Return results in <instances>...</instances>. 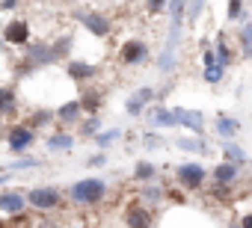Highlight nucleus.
Instances as JSON below:
<instances>
[{
    "instance_id": "29",
    "label": "nucleus",
    "mask_w": 252,
    "mask_h": 228,
    "mask_svg": "<svg viewBox=\"0 0 252 228\" xmlns=\"http://www.w3.org/2000/svg\"><path fill=\"white\" fill-rule=\"evenodd\" d=\"M175 62H178V51L163 48V54L158 57V71H160V74H169V71L175 68Z\"/></svg>"
},
{
    "instance_id": "3",
    "label": "nucleus",
    "mask_w": 252,
    "mask_h": 228,
    "mask_svg": "<svg viewBox=\"0 0 252 228\" xmlns=\"http://www.w3.org/2000/svg\"><path fill=\"white\" fill-rule=\"evenodd\" d=\"M27 199V207H36V210H60L63 207V193L57 187H33L24 193Z\"/></svg>"
},
{
    "instance_id": "19",
    "label": "nucleus",
    "mask_w": 252,
    "mask_h": 228,
    "mask_svg": "<svg viewBox=\"0 0 252 228\" xmlns=\"http://www.w3.org/2000/svg\"><path fill=\"white\" fill-rule=\"evenodd\" d=\"M45 145H48V151H71V148H74V137L57 131V134H51V137L45 140Z\"/></svg>"
},
{
    "instance_id": "25",
    "label": "nucleus",
    "mask_w": 252,
    "mask_h": 228,
    "mask_svg": "<svg viewBox=\"0 0 252 228\" xmlns=\"http://www.w3.org/2000/svg\"><path fill=\"white\" fill-rule=\"evenodd\" d=\"M175 145H178L181 151H187V154H190V151H193V154H205V151H208V145H205L202 137H178Z\"/></svg>"
},
{
    "instance_id": "24",
    "label": "nucleus",
    "mask_w": 252,
    "mask_h": 228,
    "mask_svg": "<svg viewBox=\"0 0 252 228\" xmlns=\"http://www.w3.org/2000/svg\"><path fill=\"white\" fill-rule=\"evenodd\" d=\"M187 12V0H166V15H169V27H181Z\"/></svg>"
},
{
    "instance_id": "36",
    "label": "nucleus",
    "mask_w": 252,
    "mask_h": 228,
    "mask_svg": "<svg viewBox=\"0 0 252 228\" xmlns=\"http://www.w3.org/2000/svg\"><path fill=\"white\" fill-rule=\"evenodd\" d=\"M143 145H149V148H158V145H163V140H160L155 131H146V134H143Z\"/></svg>"
},
{
    "instance_id": "8",
    "label": "nucleus",
    "mask_w": 252,
    "mask_h": 228,
    "mask_svg": "<svg viewBox=\"0 0 252 228\" xmlns=\"http://www.w3.org/2000/svg\"><path fill=\"white\" fill-rule=\"evenodd\" d=\"M155 95H158V92H155V86H149V83H146V86H140V89H137V92H134V95H131L128 101H125V113H128L131 119L143 116V113H146V110L152 107Z\"/></svg>"
},
{
    "instance_id": "33",
    "label": "nucleus",
    "mask_w": 252,
    "mask_h": 228,
    "mask_svg": "<svg viewBox=\"0 0 252 228\" xmlns=\"http://www.w3.org/2000/svg\"><path fill=\"white\" fill-rule=\"evenodd\" d=\"M205 3H208V0H187V12H184V18H187L190 24H193V21H199V15H202Z\"/></svg>"
},
{
    "instance_id": "6",
    "label": "nucleus",
    "mask_w": 252,
    "mask_h": 228,
    "mask_svg": "<svg viewBox=\"0 0 252 228\" xmlns=\"http://www.w3.org/2000/svg\"><path fill=\"white\" fill-rule=\"evenodd\" d=\"M205 178H208V172H205L202 163H181L175 169V181L184 190H202L205 187Z\"/></svg>"
},
{
    "instance_id": "11",
    "label": "nucleus",
    "mask_w": 252,
    "mask_h": 228,
    "mask_svg": "<svg viewBox=\"0 0 252 228\" xmlns=\"http://www.w3.org/2000/svg\"><path fill=\"white\" fill-rule=\"evenodd\" d=\"M27 210V199L21 190H0V213L3 216H18Z\"/></svg>"
},
{
    "instance_id": "37",
    "label": "nucleus",
    "mask_w": 252,
    "mask_h": 228,
    "mask_svg": "<svg viewBox=\"0 0 252 228\" xmlns=\"http://www.w3.org/2000/svg\"><path fill=\"white\" fill-rule=\"evenodd\" d=\"M146 9H149L152 15H158V12L166 9V0H146Z\"/></svg>"
},
{
    "instance_id": "30",
    "label": "nucleus",
    "mask_w": 252,
    "mask_h": 228,
    "mask_svg": "<svg viewBox=\"0 0 252 228\" xmlns=\"http://www.w3.org/2000/svg\"><path fill=\"white\" fill-rule=\"evenodd\" d=\"M92 140L98 142V148H110L116 140H122V131H119V128H110V131H101V134H95Z\"/></svg>"
},
{
    "instance_id": "7",
    "label": "nucleus",
    "mask_w": 252,
    "mask_h": 228,
    "mask_svg": "<svg viewBox=\"0 0 252 228\" xmlns=\"http://www.w3.org/2000/svg\"><path fill=\"white\" fill-rule=\"evenodd\" d=\"M74 18H77L95 39H107L110 30H113V24H110L101 12H92V9H80V12H74Z\"/></svg>"
},
{
    "instance_id": "5",
    "label": "nucleus",
    "mask_w": 252,
    "mask_h": 228,
    "mask_svg": "<svg viewBox=\"0 0 252 228\" xmlns=\"http://www.w3.org/2000/svg\"><path fill=\"white\" fill-rule=\"evenodd\" d=\"M21 59H24L27 71H33V68H39V65H54V62H57V57H54V51H51L48 42H27Z\"/></svg>"
},
{
    "instance_id": "41",
    "label": "nucleus",
    "mask_w": 252,
    "mask_h": 228,
    "mask_svg": "<svg viewBox=\"0 0 252 228\" xmlns=\"http://www.w3.org/2000/svg\"><path fill=\"white\" fill-rule=\"evenodd\" d=\"M36 228H60V222H36Z\"/></svg>"
},
{
    "instance_id": "10",
    "label": "nucleus",
    "mask_w": 252,
    "mask_h": 228,
    "mask_svg": "<svg viewBox=\"0 0 252 228\" xmlns=\"http://www.w3.org/2000/svg\"><path fill=\"white\" fill-rule=\"evenodd\" d=\"M30 36H33V30H30V24H27L24 18H12V21L3 27V45L24 48V45L30 42Z\"/></svg>"
},
{
    "instance_id": "40",
    "label": "nucleus",
    "mask_w": 252,
    "mask_h": 228,
    "mask_svg": "<svg viewBox=\"0 0 252 228\" xmlns=\"http://www.w3.org/2000/svg\"><path fill=\"white\" fill-rule=\"evenodd\" d=\"M237 225H240V228H252V213H243Z\"/></svg>"
},
{
    "instance_id": "31",
    "label": "nucleus",
    "mask_w": 252,
    "mask_h": 228,
    "mask_svg": "<svg viewBox=\"0 0 252 228\" xmlns=\"http://www.w3.org/2000/svg\"><path fill=\"white\" fill-rule=\"evenodd\" d=\"M202 77H205V83L217 86V83H222V77H225V68H222V65H217V62H214V65H205V74H202Z\"/></svg>"
},
{
    "instance_id": "4",
    "label": "nucleus",
    "mask_w": 252,
    "mask_h": 228,
    "mask_svg": "<svg viewBox=\"0 0 252 228\" xmlns=\"http://www.w3.org/2000/svg\"><path fill=\"white\" fill-rule=\"evenodd\" d=\"M116 57H119V62H122V65H128V68L143 65V62L149 59V45H146L143 39H125V42L119 45Z\"/></svg>"
},
{
    "instance_id": "17",
    "label": "nucleus",
    "mask_w": 252,
    "mask_h": 228,
    "mask_svg": "<svg viewBox=\"0 0 252 228\" xmlns=\"http://www.w3.org/2000/svg\"><path fill=\"white\" fill-rule=\"evenodd\" d=\"M146 116L152 119L155 128H178V119H175V113L169 107H149Z\"/></svg>"
},
{
    "instance_id": "42",
    "label": "nucleus",
    "mask_w": 252,
    "mask_h": 228,
    "mask_svg": "<svg viewBox=\"0 0 252 228\" xmlns=\"http://www.w3.org/2000/svg\"><path fill=\"white\" fill-rule=\"evenodd\" d=\"M6 181H9V172H0V187H6Z\"/></svg>"
},
{
    "instance_id": "13",
    "label": "nucleus",
    "mask_w": 252,
    "mask_h": 228,
    "mask_svg": "<svg viewBox=\"0 0 252 228\" xmlns=\"http://www.w3.org/2000/svg\"><path fill=\"white\" fill-rule=\"evenodd\" d=\"M172 113H175L178 125H184L187 131H193V137H202V134H205V128H202V113H199V110H184V107H175Z\"/></svg>"
},
{
    "instance_id": "34",
    "label": "nucleus",
    "mask_w": 252,
    "mask_h": 228,
    "mask_svg": "<svg viewBox=\"0 0 252 228\" xmlns=\"http://www.w3.org/2000/svg\"><path fill=\"white\" fill-rule=\"evenodd\" d=\"M80 134H83V137H89V140H92L95 134H101V116H89V119L80 125Z\"/></svg>"
},
{
    "instance_id": "26",
    "label": "nucleus",
    "mask_w": 252,
    "mask_h": 228,
    "mask_svg": "<svg viewBox=\"0 0 252 228\" xmlns=\"http://www.w3.org/2000/svg\"><path fill=\"white\" fill-rule=\"evenodd\" d=\"M51 119H54V110L48 107V110H36L33 116H27V119H24V125H27L30 131H39V128L51 125Z\"/></svg>"
},
{
    "instance_id": "28",
    "label": "nucleus",
    "mask_w": 252,
    "mask_h": 228,
    "mask_svg": "<svg viewBox=\"0 0 252 228\" xmlns=\"http://www.w3.org/2000/svg\"><path fill=\"white\" fill-rule=\"evenodd\" d=\"M222 154H225V163H234V166H243L246 163V151L234 142H225L222 145Z\"/></svg>"
},
{
    "instance_id": "39",
    "label": "nucleus",
    "mask_w": 252,
    "mask_h": 228,
    "mask_svg": "<svg viewBox=\"0 0 252 228\" xmlns=\"http://www.w3.org/2000/svg\"><path fill=\"white\" fill-rule=\"evenodd\" d=\"M86 163H89V166H104V163H107V154H95V157H89Z\"/></svg>"
},
{
    "instance_id": "23",
    "label": "nucleus",
    "mask_w": 252,
    "mask_h": 228,
    "mask_svg": "<svg viewBox=\"0 0 252 228\" xmlns=\"http://www.w3.org/2000/svg\"><path fill=\"white\" fill-rule=\"evenodd\" d=\"M15 107H18L15 89L12 86H0V116H12Z\"/></svg>"
},
{
    "instance_id": "35",
    "label": "nucleus",
    "mask_w": 252,
    "mask_h": 228,
    "mask_svg": "<svg viewBox=\"0 0 252 228\" xmlns=\"http://www.w3.org/2000/svg\"><path fill=\"white\" fill-rule=\"evenodd\" d=\"M228 21H240V18H246V9H243V0H228Z\"/></svg>"
},
{
    "instance_id": "18",
    "label": "nucleus",
    "mask_w": 252,
    "mask_h": 228,
    "mask_svg": "<svg viewBox=\"0 0 252 228\" xmlns=\"http://www.w3.org/2000/svg\"><path fill=\"white\" fill-rule=\"evenodd\" d=\"M214 57H217V65H222V68H228L234 59H231V48H228V42H225V33H217V42H214Z\"/></svg>"
},
{
    "instance_id": "38",
    "label": "nucleus",
    "mask_w": 252,
    "mask_h": 228,
    "mask_svg": "<svg viewBox=\"0 0 252 228\" xmlns=\"http://www.w3.org/2000/svg\"><path fill=\"white\" fill-rule=\"evenodd\" d=\"M18 6V0H0V12H12Z\"/></svg>"
},
{
    "instance_id": "21",
    "label": "nucleus",
    "mask_w": 252,
    "mask_h": 228,
    "mask_svg": "<svg viewBox=\"0 0 252 228\" xmlns=\"http://www.w3.org/2000/svg\"><path fill=\"white\" fill-rule=\"evenodd\" d=\"M163 199H166V190L160 184H143V193H140V201L143 204L152 207V204H160Z\"/></svg>"
},
{
    "instance_id": "15",
    "label": "nucleus",
    "mask_w": 252,
    "mask_h": 228,
    "mask_svg": "<svg viewBox=\"0 0 252 228\" xmlns=\"http://www.w3.org/2000/svg\"><path fill=\"white\" fill-rule=\"evenodd\" d=\"M80 116H83V107H80L77 98H74V101H65V104H60V107L54 110V119H60L63 125H77Z\"/></svg>"
},
{
    "instance_id": "1",
    "label": "nucleus",
    "mask_w": 252,
    "mask_h": 228,
    "mask_svg": "<svg viewBox=\"0 0 252 228\" xmlns=\"http://www.w3.org/2000/svg\"><path fill=\"white\" fill-rule=\"evenodd\" d=\"M107 196V181L104 178H80L68 187V199L77 207H95Z\"/></svg>"
},
{
    "instance_id": "20",
    "label": "nucleus",
    "mask_w": 252,
    "mask_h": 228,
    "mask_svg": "<svg viewBox=\"0 0 252 228\" xmlns=\"http://www.w3.org/2000/svg\"><path fill=\"white\" fill-rule=\"evenodd\" d=\"M134 181H137V184H155V181H158V169H155V163H149V160H137V166H134Z\"/></svg>"
},
{
    "instance_id": "9",
    "label": "nucleus",
    "mask_w": 252,
    "mask_h": 228,
    "mask_svg": "<svg viewBox=\"0 0 252 228\" xmlns=\"http://www.w3.org/2000/svg\"><path fill=\"white\" fill-rule=\"evenodd\" d=\"M33 142H36V131H30L27 125H12V128L6 131V148H9L12 154L27 151Z\"/></svg>"
},
{
    "instance_id": "22",
    "label": "nucleus",
    "mask_w": 252,
    "mask_h": 228,
    "mask_svg": "<svg viewBox=\"0 0 252 228\" xmlns=\"http://www.w3.org/2000/svg\"><path fill=\"white\" fill-rule=\"evenodd\" d=\"M237 48H240V57H243V59H252V18L240 27V33H237Z\"/></svg>"
},
{
    "instance_id": "27",
    "label": "nucleus",
    "mask_w": 252,
    "mask_h": 228,
    "mask_svg": "<svg viewBox=\"0 0 252 228\" xmlns=\"http://www.w3.org/2000/svg\"><path fill=\"white\" fill-rule=\"evenodd\" d=\"M80 101V107L89 113V116H98V110H101V104H104V98L95 92V89H89V92H83V98H77Z\"/></svg>"
},
{
    "instance_id": "32",
    "label": "nucleus",
    "mask_w": 252,
    "mask_h": 228,
    "mask_svg": "<svg viewBox=\"0 0 252 228\" xmlns=\"http://www.w3.org/2000/svg\"><path fill=\"white\" fill-rule=\"evenodd\" d=\"M39 166H42V160H36V157H21V160L9 163L3 172H21V169H39Z\"/></svg>"
},
{
    "instance_id": "12",
    "label": "nucleus",
    "mask_w": 252,
    "mask_h": 228,
    "mask_svg": "<svg viewBox=\"0 0 252 228\" xmlns=\"http://www.w3.org/2000/svg\"><path fill=\"white\" fill-rule=\"evenodd\" d=\"M65 71H68V77H71L74 83H89V80L98 74V65H95V62H86V59H68Z\"/></svg>"
},
{
    "instance_id": "14",
    "label": "nucleus",
    "mask_w": 252,
    "mask_h": 228,
    "mask_svg": "<svg viewBox=\"0 0 252 228\" xmlns=\"http://www.w3.org/2000/svg\"><path fill=\"white\" fill-rule=\"evenodd\" d=\"M214 131H217V137H222L225 142H231L240 131H243V125H240V119H234V116H220L214 119Z\"/></svg>"
},
{
    "instance_id": "43",
    "label": "nucleus",
    "mask_w": 252,
    "mask_h": 228,
    "mask_svg": "<svg viewBox=\"0 0 252 228\" xmlns=\"http://www.w3.org/2000/svg\"><path fill=\"white\" fill-rule=\"evenodd\" d=\"M225 228H240V225H237V222H228V225H225Z\"/></svg>"
},
{
    "instance_id": "16",
    "label": "nucleus",
    "mask_w": 252,
    "mask_h": 228,
    "mask_svg": "<svg viewBox=\"0 0 252 228\" xmlns=\"http://www.w3.org/2000/svg\"><path fill=\"white\" fill-rule=\"evenodd\" d=\"M237 178H240V166H234V163H225V160H222V163H217V166H214V178H211V181H214V184H220V187H231Z\"/></svg>"
},
{
    "instance_id": "2",
    "label": "nucleus",
    "mask_w": 252,
    "mask_h": 228,
    "mask_svg": "<svg viewBox=\"0 0 252 228\" xmlns=\"http://www.w3.org/2000/svg\"><path fill=\"white\" fill-rule=\"evenodd\" d=\"M122 222H125V228H155V213L140 199H131L122 210Z\"/></svg>"
}]
</instances>
